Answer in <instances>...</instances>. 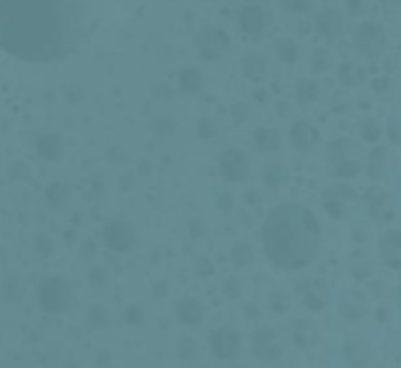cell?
Segmentation results:
<instances>
[{
	"instance_id": "1",
	"label": "cell",
	"mask_w": 401,
	"mask_h": 368,
	"mask_svg": "<svg viewBox=\"0 0 401 368\" xmlns=\"http://www.w3.org/2000/svg\"><path fill=\"white\" fill-rule=\"evenodd\" d=\"M89 0H0V49L22 61H58L86 36Z\"/></svg>"
},
{
	"instance_id": "2",
	"label": "cell",
	"mask_w": 401,
	"mask_h": 368,
	"mask_svg": "<svg viewBox=\"0 0 401 368\" xmlns=\"http://www.w3.org/2000/svg\"><path fill=\"white\" fill-rule=\"evenodd\" d=\"M262 239H264V250L272 264L283 270H300L316 259L321 229H319V220L305 206L283 204L267 215Z\"/></svg>"
},
{
	"instance_id": "3",
	"label": "cell",
	"mask_w": 401,
	"mask_h": 368,
	"mask_svg": "<svg viewBox=\"0 0 401 368\" xmlns=\"http://www.w3.org/2000/svg\"><path fill=\"white\" fill-rule=\"evenodd\" d=\"M72 297H75V291L63 277H50L39 289V302L50 314H63L72 305Z\"/></svg>"
},
{
	"instance_id": "4",
	"label": "cell",
	"mask_w": 401,
	"mask_h": 368,
	"mask_svg": "<svg viewBox=\"0 0 401 368\" xmlns=\"http://www.w3.org/2000/svg\"><path fill=\"white\" fill-rule=\"evenodd\" d=\"M195 42H198L201 55H204V58H209V61H218L225 49L231 47V39L225 36L220 28H206V31H201Z\"/></svg>"
},
{
	"instance_id": "5",
	"label": "cell",
	"mask_w": 401,
	"mask_h": 368,
	"mask_svg": "<svg viewBox=\"0 0 401 368\" xmlns=\"http://www.w3.org/2000/svg\"><path fill=\"white\" fill-rule=\"evenodd\" d=\"M365 209H368V215L374 217V220H391L393 217V198L385 192V190H379V187H371L368 192H365Z\"/></svg>"
},
{
	"instance_id": "6",
	"label": "cell",
	"mask_w": 401,
	"mask_h": 368,
	"mask_svg": "<svg viewBox=\"0 0 401 368\" xmlns=\"http://www.w3.org/2000/svg\"><path fill=\"white\" fill-rule=\"evenodd\" d=\"M105 242H107L110 250L124 253V250H130L135 245V231L124 220H113V223L105 226Z\"/></svg>"
},
{
	"instance_id": "7",
	"label": "cell",
	"mask_w": 401,
	"mask_h": 368,
	"mask_svg": "<svg viewBox=\"0 0 401 368\" xmlns=\"http://www.w3.org/2000/svg\"><path fill=\"white\" fill-rule=\"evenodd\" d=\"M248 157L239 151V148H228L223 151V157H220V171H223V176L228 182H242L245 176H248Z\"/></svg>"
},
{
	"instance_id": "8",
	"label": "cell",
	"mask_w": 401,
	"mask_h": 368,
	"mask_svg": "<svg viewBox=\"0 0 401 368\" xmlns=\"http://www.w3.org/2000/svg\"><path fill=\"white\" fill-rule=\"evenodd\" d=\"M352 198H355V192H352L349 187L335 184V187H330V190L324 192V209H327L333 217H344V215H347V201H352Z\"/></svg>"
},
{
	"instance_id": "9",
	"label": "cell",
	"mask_w": 401,
	"mask_h": 368,
	"mask_svg": "<svg viewBox=\"0 0 401 368\" xmlns=\"http://www.w3.org/2000/svg\"><path fill=\"white\" fill-rule=\"evenodd\" d=\"M209 344H212V352H215L220 360H228V358H234V355H236L239 338H236V332H234V330L220 327V330H215V332H212Z\"/></svg>"
},
{
	"instance_id": "10",
	"label": "cell",
	"mask_w": 401,
	"mask_h": 368,
	"mask_svg": "<svg viewBox=\"0 0 401 368\" xmlns=\"http://www.w3.org/2000/svg\"><path fill=\"white\" fill-rule=\"evenodd\" d=\"M379 256H382V261L388 264V267H399L401 264V233L399 231H388L382 239H379Z\"/></svg>"
},
{
	"instance_id": "11",
	"label": "cell",
	"mask_w": 401,
	"mask_h": 368,
	"mask_svg": "<svg viewBox=\"0 0 401 368\" xmlns=\"http://www.w3.org/2000/svg\"><path fill=\"white\" fill-rule=\"evenodd\" d=\"M264 22H267V17H264V11L259 6H245L242 14H239V25L250 36H259L264 31Z\"/></svg>"
},
{
	"instance_id": "12",
	"label": "cell",
	"mask_w": 401,
	"mask_h": 368,
	"mask_svg": "<svg viewBox=\"0 0 401 368\" xmlns=\"http://www.w3.org/2000/svg\"><path fill=\"white\" fill-rule=\"evenodd\" d=\"M316 140H319V132L313 130L308 121H297L292 127V146L297 151H311L313 146H316Z\"/></svg>"
},
{
	"instance_id": "13",
	"label": "cell",
	"mask_w": 401,
	"mask_h": 368,
	"mask_svg": "<svg viewBox=\"0 0 401 368\" xmlns=\"http://www.w3.org/2000/svg\"><path fill=\"white\" fill-rule=\"evenodd\" d=\"M355 42H357V47H360L363 52L374 55V49L382 45V33H379V25H374V22H363V25L357 28Z\"/></svg>"
},
{
	"instance_id": "14",
	"label": "cell",
	"mask_w": 401,
	"mask_h": 368,
	"mask_svg": "<svg viewBox=\"0 0 401 368\" xmlns=\"http://www.w3.org/2000/svg\"><path fill=\"white\" fill-rule=\"evenodd\" d=\"M316 28L324 33V36H333V33H341L344 28V17L335 11V8H324L316 14Z\"/></svg>"
},
{
	"instance_id": "15",
	"label": "cell",
	"mask_w": 401,
	"mask_h": 368,
	"mask_svg": "<svg viewBox=\"0 0 401 368\" xmlns=\"http://www.w3.org/2000/svg\"><path fill=\"white\" fill-rule=\"evenodd\" d=\"M300 297H303V302H305L308 308H313V311L324 308L327 300H330V294H327V289H324L321 283H305V286L300 289Z\"/></svg>"
},
{
	"instance_id": "16",
	"label": "cell",
	"mask_w": 401,
	"mask_h": 368,
	"mask_svg": "<svg viewBox=\"0 0 401 368\" xmlns=\"http://www.w3.org/2000/svg\"><path fill=\"white\" fill-rule=\"evenodd\" d=\"M388 171H391V151H388L385 146H379V148H374V151H371L368 174H371V179H382Z\"/></svg>"
},
{
	"instance_id": "17",
	"label": "cell",
	"mask_w": 401,
	"mask_h": 368,
	"mask_svg": "<svg viewBox=\"0 0 401 368\" xmlns=\"http://www.w3.org/2000/svg\"><path fill=\"white\" fill-rule=\"evenodd\" d=\"M253 341H256L253 349H256V355H259L262 360H269V358L278 355V344H275V335H272L269 330H259Z\"/></svg>"
},
{
	"instance_id": "18",
	"label": "cell",
	"mask_w": 401,
	"mask_h": 368,
	"mask_svg": "<svg viewBox=\"0 0 401 368\" xmlns=\"http://www.w3.org/2000/svg\"><path fill=\"white\" fill-rule=\"evenodd\" d=\"M242 72H245V77H250V80H264V75H267V58L259 55V52L248 55V58L242 61Z\"/></svg>"
},
{
	"instance_id": "19",
	"label": "cell",
	"mask_w": 401,
	"mask_h": 368,
	"mask_svg": "<svg viewBox=\"0 0 401 368\" xmlns=\"http://www.w3.org/2000/svg\"><path fill=\"white\" fill-rule=\"evenodd\" d=\"M179 319L184 324H198L204 319V308H201V302L198 300H192V297H187V300H181L179 302Z\"/></svg>"
},
{
	"instance_id": "20",
	"label": "cell",
	"mask_w": 401,
	"mask_h": 368,
	"mask_svg": "<svg viewBox=\"0 0 401 368\" xmlns=\"http://www.w3.org/2000/svg\"><path fill=\"white\" fill-rule=\"evenodd\" d=\"M36 148H39V154L45 160H58L61 157V138L58 135H39Z\"/></svg>"
},
{
	"instance_id": "21",
	"label": "cell",
	"mask_w": 401,
	"mask_h": 368,
	"mask_svg": "<svg viewBox=\"0 0 401 368\" xmlns=\"http://www.w3.org/2000/svg\"><path fill=\"white\" fill-rule=\"evenodd\" d=\"M275 52H278V58L283 63H294L300 58V47H297V42H292V39H278L275 42Z\"/></svg>"
},
{
	"instance_id": "22",
	"label": "cell",
	"mask_w": 401,
	"mask_h": 368,
	"mask_svg": "<svg viewBox=\"0 0 401 368\" xmlns=\"http://www.w3.org/2000/svg\"><path fill=\"white\" fill-rule=\"evenodd\" d=\"M179 86H181L184 91H198V89L204 86V77H201L198 69H184L181 77H179Z\"/></svg>"
},
{
	"instance_id": "23",
	"label": "cell",
	"mask_w": 401,
	"mask_h": 368,
	"mask_svg": "<svg viewBox=\"0 0 401 368\" xmlns=\"http://www.w3.org/2000/svg\"><path fill=\"white\" fill-rule=\"evenodd\" d=\"M256 146H259L262 151H275V148L280 146L278 132H275V130H259V132H256Z\"/></svg>"
},
{
	"instance_id": "24",
	"label": "cell",
	"mask_w": 401,
	"mask_h": 368,
	"mask_svg": "<svg viewBox=\"0 0 401 368\" xmlns=\"http://www.w3.org/2000/svg\"><path fill=\"white\" fill-rule=\"evenodd\" d=\"M231 259H234V264H236V267H245V264H250V259H253V250H250V245H245V242L234 245V250H231Z\"/></svg>"
},
{
	"instance_id": "25",
	"label": "cell",
	"mask_w": 401,
	"mask_h": 368,
	"mask_svg": "<svg viewBox=\"0 0 401 368\" xmlns=\"http://www.w3.org/2000/svg\"><path fill=\"white\" fill-rule=\"evenodd\" d=\"M316 93H319V89H316L313 80H300V83H297V99H300V102L308 105V102L316 99Z\"/></svg>"
},
{
	"instance_id": "26",
	"label": "cell",
	"mask_w": 401,
	"mask_h": 368,
	"mask_svg": "<svg viewBox=\"0 0 401 368\" xmlns=\"http://www.w3.org/2000/svg\"><path fill=\"white\" fill-rule=\"evenodd\" d=\"M47 198H50L52 206H63V204H66V187H63V184H52V187L47 190Z\"/></svg>"
},
{
	"instance_id": "27",
	"label": "cell",
	"mask_w": 401,
	"mask_h": 368,
	"mask_svg": "<svg viewBox=\"0 0 401 368\" xmlns=\"http://www.w3.org/2000/svg\"><path fill=\"white\" fill-rule=\"evenodd\" d=\"M333 171H335L338 176H355L357 162H355V160H347V157H344V160H338V162H335V168H333Z\"/></svg>"
},
{
	"instance_id": "28",
	"label": "cell",
	"mask_w": 401,
	"mask_h": 368,
	"mask_svg": "<svg viewBox=\"0 0 401 368\" xmlns=\"http://www.w3.org/2000/svg\"><path fill=\"white\" fill-rule=\"evenodd\" d=\"M289 11H297V14H303V11H308L311 8V3L313 0H280Z\"/></svg>"
},
{
	"instance_id": "29",
	"label": "cell",
	"mask_w": 401,
	"mask_h": 368,
	"mask_svg": "<svg viewBox=\"0 0 401 368\" xmlns=\"http://www.w3.org/2000/svg\"><path fill=\"white\" fill-rule=\"evenodd\" d=\"M231 116H234L236 124H242V121L248 118V105H245V102H234V105H231Z\"/></svg>"
},
{
	"instance_id": "30",
	"label": "cell",
	"mask_w": 401,
	"mask_h": 368,
	"mask_svg": "<svg viewBox=\"0 0 401 368\" xmlns=\"http://www.w3.org/2000/svg\"><path fill=\"white\" fill-rule=\"evenodd\" d=\"M198 132H201L204 138H212V135H215L218 130H215V124H212L209 118H204V121H198Z\"/></svg>"
},
{
	"instance_id": "31",
	"label": "cell",
	"mask_w": 401,
	"mask_h": 368,
	"mask_svg": "<svg viewBox=\"0 0 401 368\" xmlns=\"http://www.w3.org/2000/svg\"><path fill=\"white\" fill-rule=\"evenodd\" d=\"M363 138H365V140H377V138H379V127L368 121V124L363 127Z\"/></svg>"
},
{
	"instance_id": "32",
	"label": "cell",
	"mask_w": 401,
	"mask_h": 368,
	"mask_svg": "<svg viewBox=\"0 0 401 368\" xmlns=\"http://www.w3.org/2000/svg\"><path fill=\"white\" fill-rule=\"evenodd\" d=\"M140 319H143V311H140L137 305H133V308L127 311V322H130V324H140Z\"/></svg>"
},
{
	"instance_id": "33",
	"label": "cell",
	"mask_w": 401,
	"mask_h": 368,
	"mask_svg": "<svg viewBox=\"0 0 401 368\" xmlns=\"http://www.w3.org/2000/svg\"><path fill=\"white\" fill-rule=\"evenodd\" d=\"M198 270H201V275H212V261H201Z\"/></svg>"
},
{
	"instance_id": "34",
	"label": "cell",
	"mask_w": 401,
	"mask_h": 368,
	"mask_svg": "<svg viewBox=\"0 0 401 368\" xmlns=\"http://www.w3.org/2000/svg\"><path fill=\"white\" fill-rule=\"evenodd\" d=\"M349 6H352V11H360V8H363V0H349Z\"/></svg>"
}]
</instances>
